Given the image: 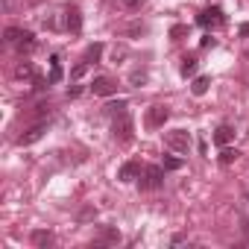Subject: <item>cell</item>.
<instances>
[{
    "mask_svg": "<svg viewBox=\"0 0 249 249\" xmlns=\"http://www.w3.org/2000/svg\"><path fill=\"white\" fill-rule=\"evenodd\" d=\"M111 135H114V141H120V144H129V141L135 138V123H132V117H129V114L114 117V120H111Z\"/></svg>",
    "mask_w": 249,
    "mask_h": 249,
    "instance_id": "obj_1",
    "label": "cell"
},
{
    "mask_svg": "<svg viewBox=\"0 0 249 249\" xmlns=\"http://www.w3.org/2000/svg\"><path fill=\"white\" fill-rule=\"evenodd\" d=\"M164 147H170L173 153H188L191 150V132H185V129L164 132Z\"/></svg>",
    "mask_w": 249,
    "mask_h": 249,
    "instance_id": "obj_2",
    "label": "cell"
},
{
    "mask_svg": "<svg viewBox=\"0 0 249 249\" xmlns=\"http://www.w3.org/2000/svg\"><path fill=\"white\" fill-rule=\"evenodd\" d=\"M167 120H170V106L156 103V106L147 108V126H150V129H161Z\"/></svg>",
    "mask_w": 249,
    "mask_h": 249,
    "instance_id": "obj_3",
    "label": "cell"
},
{
    "mask_svg": "<svg viewBox=\"0 0 249 249\" xmlns=\"http://www.w3.org/2000/svg\"><path fill=\"white\" fill-rule=\"evenodd\" d=\"M138 182H141V191H159L164 185V167H144Z\"/></svg>",
    "mask_w": 249,
    "mask_h": 249,
    "instance_id": "obj_4",
    "label": "cell"
},
{
    "mask_svg": "<svg viewBox=\"0 0 249 249\" xmlns=\"http://www.w3.org/2000/svg\"><path fill=\"white\" fill-rule=\"evenodd\" d=\"M44 132H47V123L44 120H38V123H33V126L27 129V132H21L18 135V147H30V144H36V141H41L44 138Z\"/></svg>",
    "mask_w": 249,
    "mask_h": 249,
    "instance_id": "obj_5",
    "label": "cell"
},
{
    "mask_svg": "<svg viewBox=\"0 0 249 249\" xmlns=\"http://www.w3.org/2000/svg\"><path fill=\"white\" fill-rule=\"evenodd\" d=\"M226 18H223V12L217 9V6H211V9H202L199 15H196V24L199 27H205V30H211V27H220Z\"/></svg>",
    "mask_w": 249,
    "mask_h": 249,
    "instance_id": "obj_6",
    "label": "cell"
},
{
    "mask_svg": "<svg viewBox=\"0 0 249 249\" xmlns=\"http://www.w3.org/2000/svg\"><path fill=\"white\" fill-rule=\"evenodd\" d=\"M141 173H144L141 161H126V164L117 170V179L120 182H135V179H141Z\"/></svg>",
    "mask_w": 249,
    "mask_h": 249,
    "instance_id": "obj_7",
    "label": "cell"
},
{
    "mask_svg": "<svg viewBox=\"0 0 249 249\" xmlns=\"http://www.w3.org/2000/svg\"><path fill=\"white\" fill-rule=\"evenodd\" d=\"M91 91H94L97 97H111V94H117V85H114V79H108V76H97V79L91 82Z\"/></svg>",
    "mask_w": 249,
    "mask_h": 249,
    "instance_id": "obj_8",
    "label": "cell"
},
{
    "mask_svg": "<svg viewBox=\"0 0 249 249\" xmlns=\"http://www.w3.org/2000/svg\"><path fill=\"white\" fill-rule=\"evenodd\" d=\"M36 44H38V41H36V36H33L30 30H21V38H18L12 47H15V50L24 56V53H33V50H36Z\"/></svg>",
    "mask_w": 249,
    "mask_h": 249,
    "instance_id": "obj_9",
    "label": "cell"
},
{
    "mask_svg": "<svg viewBox=\"0 0 249 249\" xmlns=\"http://www.w3.org/2000/svg\"><path fill=\"white\" fill-rule=\"evenodd\" d=\"M65 27H68L71 33H79V30H82V12H79L76 6H68V9H65Z\"/></svg>",
    "mask_w": 249,
    "mask_h": 249,
    "instance_id": "obj_10",
    "label": "cell"
},
{
    "mask_svg": "<svg viewBox=\"0 0 249 249\" xmlns=\"http://www.w3.org/2000/svg\"><path fill=\"white\" fill-rule=\"evenodd\" d=\"M94 243H100V246H111V243H120V231L114 229V226H106L97 237H94Z\"/></svg>",
    "mask_w": 249,
    "mask_h": 249,
    "instance_id": "obj_11",
    "label": "cell"
},
{
    "mask_svg": "<svg viewBox=\"0 0 249 249\" xmlns=\"http://www.w3.org/2000/svg\"><path fill=\"white\" fill-rule=\"evenodd\" d=\"M231 138H234V129L229 126V123H220V126L214 129V144H217V147H226Z\"/></svg>",
    "mask_w": 249,
    "mask_h": 249,
    "instance_id": "obj_12",
    "label": "cell"
},
{
    "mask_svg": "<svg viewBox=\"0 0 249 249\" xmlns=\"http://www.w3.org/2000/svg\"><path fill=\"white\" fill-rule=\"evenodd\" d=\"M103 111H106V117L114 120V117H120V114H129V103H126V100H114V103H108Z\"/></svg>",
    "mask_w": 249,
    "mask_h": 249,
    "instance_id": "obj_13",
    "label": "cell"
},
{
    "mask_svg": "<svg viewBox=\"0 0 249 249\" xmlns=\"http://www.w3.org/2000/svg\"><path fill=\"white\" fill-rule=\"evenodd\" d=\"M30 240H33V246H36V249H47V246L53 243V234H50L47 229H36Z\"/></svg>",
    "mask_w": 249,
    "mask_h": 249,
    "instance_id": "obj_14",
    "label": "cell"
},
{
    "mask_svg": "<svg viewBox=\"0 0 249 249\" xmlns=\"http://www.w3.org/2000/svg\"><path fill=\"white\" fill-rule=\"evenodd\" d=\"M47 82L50 85L62 82V59L59 56H50V76H47Z\"/></svg>",
    "mask_w": 249,
    "mask_h": 249,
    "instance_id": "obj_15",
    "label": "cell"
},
{
    "mask_svg": "<svg viewBox=\"0 0 249 249\" xmlns=\"http://www.w3.org/2000/svg\"><path fill=\"white\" fill-rule=\"evenodd\" d=\"M100 56H103V44H100V41H94V44L85 50V62H88V65H94V62H100Z\"/></svg>",
    "mask_w": 249,
    "mask_h": 249,
    "instance_id": "obj_16",
    "label": "cell"
},
{
    "mask_svg": "<svg viewBox=\"0 0 249 249\" xmlns=\"http://www.w3.org/2000/svg\"><path fill=\"white\" fill-rule=\"evenodd\" d=\"M144 82H147V71H144V68H135V71L129 73V85H132V88H141Z\"/></svg>",
    "mask_w": 249,
    "mask_h": 249,
    "instance_id": "obj_17",
    "label": "cell"
},
{
    "mask_svg": "<svg viewBox=\"0 0 249 249\" xmlns=\"http://www.w3.org/2000/svg\"><path fill=\"white\" fill-rule=\"evenodd\" d=\"M208 85H211V79H208V76H196V79H194V85H191V91H194L196 97H202V94L208 91Z\"/></svg>",
    "mask_w": 249,
    "mask_h": 249,
    "instance_id": "obj_18",
    "label": "cell"
},
{
    "mask_svg": "<svg viewBox=\"0 0 249 249\" xmlns=\"http://www.w3.org/2000/svg\"><path fill=\"white\" fill-rule=\"evenodd\" d=\"M196 73V59L194 56H185L182 59V76H194Z\"/></svg>",
    "mask_w": 249,
    "mask_h": 249,
    "instance_id": "obj_19",
    "label": "cell"
},
{
    "mask_svg": "<svg viewBox=\"0 0 249 249\" xmlns=\"http://www.w3.org/2000/svg\"><path fill=\"white\" fill-rule=\"evenodd\" d=\"M237 156H240L237 150H229V147H223V150H220V164H234V161H237Z\"/></svg>",
    "mask_w": 249,
    "mask_h": 249,
    "instance_id": "obj_20",
    "label": "cell"
},
{
    "mask_svg": "<svg viewBox=\"0 0 249 249\" xmlns=\"http://www.w3.org/2000/svg\"><path fill=\"white\" fill-rule=\"evenodd\" d=\"M161 167H164V170H182V159H176V156H164V159H161Z\"/></svg>",
    "mask_w": 249,
    "mask_h": 249,
    "instance_id": "obj_21",
    "label": "cell"
},
{
    "mask_svg": "<svg viewBox=\"0 0 249 249\" xmlns=\"http://www.w3.org/2000/svg\"><path fill=\"white\" fill-rule=\"evenodd\" d=\"M50 108H53L50 103H38V106H36V117H38V120H44V117H50Z\"/></svg>",
    "mask_w": 249,
    "mask_h": 249,
    "instance_id": "obj_22",
    "label": "cell"
},
{
    "mask_svg": "<svg viewBox=\"0 0 249 249\" xmlns=\"http://www.w3.org/2000/svg\"><path fill=\"white\" fill-rule=\"evenodd\" d=\"M3 36H6V44H15V41L21 38V30H18V27H9Z\"/></svg>",
    "mask_w": 249,
    "mask_h": 249,
    "instance_id": "obj_23",
    "label": "cell"
},
{
    "mask_svg": "<svg viewBox=\"0 0 249 249\" xmlns=\"http://www.w3.org/2000/svg\"><path fill=\"white\" fill-rule=\"evenodd\" d=\"M85 71H88V62H85V59H82V62H79V65H76V68H73V71H71V79H79V76H82V73H85Z\"/></svg>",
    "mask_w": 249,
    "mask_h": 249,
    "instance_id": "obj_24",
    "label": "cell"
},
{
    "mask_svg": "<svg viewBox=\"0 0 249 249\" xmlns=\"http://www.w3.org/2000/svg\"><path fill=\"white\" fill-rule=\"evenodd\" d=\"M185 33H188V27H185V24H176V27L170 30V38H182Z\"/></svg>",
    "mask_w": 249,
    "mask_h": 249,
    "instance_id": "obj_25",
    "label": "cell"
},
{
    "mask_svg": "<svg viewBox=\"0 0 249 249\" xmlns=\"http://www.w3.org/2000/svg\"><path fill=\"white\" fill-rule=\"evenodd\" d=\"M18 76H33V65L30 62H21L18 65Z\"/></svg>",
    "mask_w": 249,
    "mask_h": 249,
    "instance_id": "obj_26",
    "label": "cell"
},
{
    "mask_svg": "<svg viewBox=\"0 0 249 249\" xmlns=\"http://www.w3.org/2000/svg\"><path fill=\"white\" fill-rule=\"evenodd\" d=\"M199 44H202V47H214V38H211V36H202V41H199Z\"/></svg>",
    "mask_w": 249,
    "mask_h": 249,
    "instance_id": "obj_27",
    "label": "cell"
},
{
    "mask_svg": "<svg viewBox=\"0 0 249 249\" xmlns=\"http://www.w3.org/2000/svg\"><path fill=\"white\" fill-rule=\"evenodd\" d=\"M82 94V88L79 85H73V88H68V97H79Z\"/></svg>",
    "mask_w": 249,
    "mask_h": 249,
    "instance_id": "obj_28",
    "label": "cell"
},
{
    "mask_svg": "<svg viewBox=\"0 0 249 249\" xmlns=\"http://www.w3.org/2000/svg\"><path fill=\"white\" fill-rule=\"evenodd\" d=\"M237 33H240L243 38H249V21H246V24H240V30H237Z\"/></svg>",
    "mask_w": 249,
    "mask_h": 249,
    "instance_id": "obj_29",
    "label": "cell"
},
{
    "mask_svg": "<svg viewBox=\"0 0 249 249\" xmlns=\"http://www.w3.org/2000/svg\"><path fill=\"white\" fill-rule=\"evenodd\" d=\"M123 3H126L129 9H135V6H141V0H123Z\"/></svg>",
    "mask_w": 249,
    "mask_h": 249,
    "instance_id": "obj_30",
    "label": "cell"
},
{
    "mask_svg": "<svg viewBox=\"0 0 249 249\" xmlns=\"http://www.w3.org/2000/svg\"><path fill=\"white\" fill-rule=\"evenodd\" d=\"M9 3H12V0H3V6H6V9H9Z\"/></svg>",
    "mask_w": 249,
    "mask_h": 249,
    "instance_id": "obj_31",
    "label": "cell"
},
{
    "mask_svg": "<svg viewBox=\"0 0 249 249\" xmlns=\"http://www.w3.org/2000/svg\"><path fill=\"white\" fill-rule=\"evenodd\" d=\"M141 3H144V0H141Z\"/></svg>",
    "mask_w": 249,
    "mask_h": 249,
    "instance_id": "obj_32",
    "label": "cell"
}]
</instances>
